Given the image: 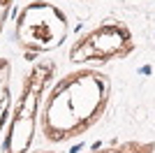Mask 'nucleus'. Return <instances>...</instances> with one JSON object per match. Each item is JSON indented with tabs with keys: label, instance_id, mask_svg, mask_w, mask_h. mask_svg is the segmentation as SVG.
Segmentation results:
<instances>
[{
	"label": "nucleus",
	"instance_id": "f257e3e1",
	"mask_svg": "<svg viewBox=\"0 0 155 153\" xmlns=\"http://www.w3.org/2000/svg\"><path fill=\"white\" fill-rule=\"evenodd\" d=\"M111 100V81L95 67H79L67 72L49 90L39 127L46 141L65 144L84 137L104 116Z\"/></svg>",
	"mask_w": 155,
	"mask_h": 153
},
{
	"label": "nucleus",
	"instance_id": "f03ea898",
	"mask_svg": "<svg viewBox=\"0 0 155 153\" xmlns=\"http://www.w3.org/2000/svg\"><path fill=\"white\" fill-rule=\"evenodd\" d=\"M53 76H56V63L49 58L32 65L30 72L23 76L19 100L12 109L7 134L2 141V153H30L35 130L42 116V100Z\"/></svg>",
	"mask_w": 155,
	"mask_h": 153
},
{
	"label": "nucleus",
	"instance_id": "7ed1b4c3",
	"mask_svg": "<svg viewBox=\"0 0 155 153\" xmlns=\"http://www.w3.org/2000/svg\"><path fill=\"white\" fill-rule=\"evenodd\" d=\"M67 37V16L46 0H32L16 16V39L26 53H46L58 49Z\"/></svg>",
	"mask_w": 155,
	"mask_h": 153
},
{
	"label": "nucleus",
	"instance_id": "20e7f679",
	"mask_svg": "<svg viewBox=\"0 0 155 153\" xmlns=\"http://www.w3.org/2000/svg\"><path fill=\"white\" fill-rule=\"evenodd\" d=\"M137 49L134 35L127 28L125 21L109 19L104 23L95 25L93 30L72 44L70 60L77 65L86 63H109V60H123Z\"/></svg>",
	"mask_w": 155,
	"mask_h": 153
},
{
	"label": "nucleus",
	"instance_id": "39448f33",
	"mask_svg": "<svg viewBox=\"0 0 155 153\" xmlns=\"http://www.w3.org/2000/svg\"><path fill=\"white\" fill-rule=\"evenodd\" d=\"M12 111V63L0 58V134L7 125Z\"/></svg>",
	"mask_w": 155,
	"mask_h": 153
},
{
	"label": "nucleus",
	"instance_id": "423d86ee",
	"mask_svg": "<svg viewBox=\"0 0 155 153\" xmlns=\"http://www.w3.org/2000/svg\"><path fill=\"white\" fill-rule=\"evenodd\" d=\"M88 153H155V141H120V144L95 148Z\"/></svg>",
	"mask_w": 155,
	"mask_h": 153
},
{
	"label": "nucleus",
	"instance_id": "0eeeda50",
	"mask_svg": "<svg viewBox=\"0 0 155 153\" xmlns=\"http://www.w3.org/2000/svg\"><path fill=\"white\" fill-rule=\"evenodd\" d=\"M12 5H14V0H0V32L5 28V21H7V14H9Z\"/></svg>",
	"mask_w": 155,
	"mask_h": 153
},
{
	"label": "nucleus",
	"instance_id": "6e6552de",
	"mask_svg": "<svg viewBox=\"0 0 155 153\" xmlns=\"http://www.w3.org/2000/svg\"><path fill=\"white\" fill-rule=\"evenodd\" d=\"M44 153H58V151H44Z\"/></svg>",
	"mask_w": 155,
	"mask_h": 153
}]
</instances>
